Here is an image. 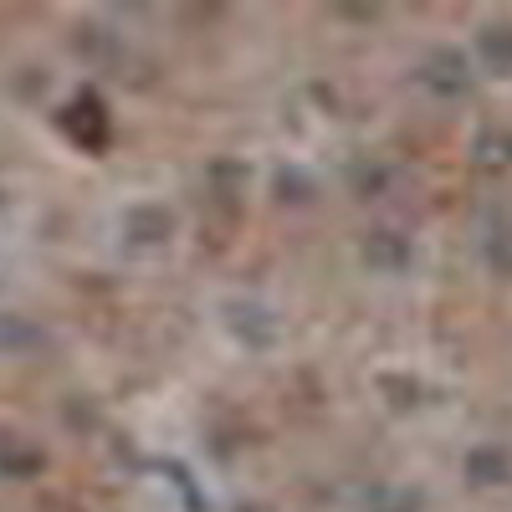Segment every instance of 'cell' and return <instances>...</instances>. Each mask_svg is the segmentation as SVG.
Returning <instances> with one entry per match:
<instances>
[{"mask_svg":"<svg viewBox=\"0 0 512 512\" xmlns=\"http://www.w3.org/2000/svg\"><path fill=\"white\" fill-rule=\"evenodd\" d=\"M482 57H487L497 72H512V26H507V21H497V26L482 31Z\"/></svg>","mask_w":512,"mask_h":512,"instance_id":"7","label":"cell"},{"mask_svg":"<svg viewBox=\"0 0 512 512\" xmlns=\"http://www.w3.org/2000/svg\"><path fill=\"white\" fill-rule=\"evenodd\" d=\"M0 472L6 477H31L41 472V451L31 441H21L16 431H0Z\"/></svg>","mask_w":512,"mask_h":512,"instance_id":"4","label":"cell"},{"mask_svg":"<svg viewBox=\"0 0 512 512\" xmlns=\"http://www.w3.org/2000/svg\"><path fill=\"white\" fill-rule=\"evenodd\" d=\"M364 256H369V267H405L410 262V241L405 236H395V231H374L369 241H364Z\"/></svg>","mask_w":512,"mask_h":512,"instance_id":"5","label":"cell"},{"mask_svg":"<svg viewBox=\"0 0 512 512\" xmlns=\"http://www.w3.org/2000/svg\"><path fill=\"white\" fill-rule=\"evenodd\" d=\"M502 477H507V456L502 451H477L472 456V482L487 487V482H502Z\"/></svg>","mask_w":512,"mask_h":512,"instance_id":"8","label":"cell"},{"mask_svg":"<svg viewBox=\"0 0 512 512\" xmlns=\"http://www.w3.org/2000/svg\"><path fill=\"white\" fill-rule=\"evenodd\" d=\"M420 82L431 93H441V98H461L466 88H472V62H466L461 52H436L431 62L420 67Z\"/></svg>","mask_w":512,"mask_h":512,"instance_id":"2","label":"cell"},{"mask_svg":"<svg viewBox=\"0 0 512 512\" xmlns=\"http://www.w3.org/2000/svg\"><path fill=\"white\" fill-rule=\"evenodd\" d=\"M487 262H492L502 277H512V226H502V231L487 241Z\"/></svg>","mask_w":512,"mask_h":512,"instance_id":"9","label":"cell"},{"mask_svg":"<svg viewBox=\"0 0 512 512\" xmlns=\"http://www.w3.org/2000/svg\"><path fill=\"white\" fill-rule=\"evenodd\" d=\"M62 128H67V139H77L82 149H103L108 144V113H103L98 93H77L62 108Z\"/></svg>","mask_w":512,"mask_h":512,"instance_id":"1","label":"cell"},{"mask_svg":"<svg viewBox=\"0 0 512 512\" xmlns=\"http://www.w3.org/2000/svg\"><path fill=\"white\" fill-rule=\"evenodd\" d=\"M477 164L482 169H512V134L507 128H487L477 139Z\"/></svg>","mask_w":512,"mask_h":512,"instance_id":"6","label":"cell"},{"mask_svg":"<svg viewBox=\"0 0 512 512\" xmlns=\"http://www.w3.org/2000/svg\"><path fill=\"white\" fill-rule=\"evenodd\" d=\"M169 231H175V216H169L164 205H134L123 216V236L128 246H164Z\"/></svg>","mask_w":512,"mask_h":512,"instance_id":"3","label":"cell"}]
</instances>
